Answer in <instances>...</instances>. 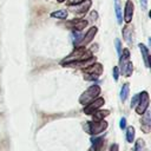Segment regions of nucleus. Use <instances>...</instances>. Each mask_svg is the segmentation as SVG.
Here are the masks:
<instances>
[{
  "instance_id": "f257e3e1",
  "label": "nucleus",
  "mask_w": 151,
  "mask_h": 151,
  "mask_svg": "<svg viewBox=\"0 0 151 151\" xmlns=\"http://www.w3.org/2000/svg\"><path fill=\"white\" fill-rule=\"evenodd\" d=\"M93 54L90 50H86L85 47H76L67 57H65L61 61L60 65L61 66H67V67H76L78 64L92 58Z\"/></svg>"
},
{
  "instance_id": "f03ea898",
  "label": "nucleus",
  "mask_w": 151,
  "mask_h": 151,
  "mask_svg": "<svg viewBox=\"0 0 151 151\" xmlns=\"http://www.w3.org/2000/svg\"><path fill=\"white\" fill-rule=\"evenodd\" d=\"M119 73H122L124 77L129 78L133 73V64L130 61V51L129 48H124L119 55Z\"/></svg>"
},
{
  "instance_id": "7ed1b4c3",
  "label": "nucleus",
  "mask_w": 151,
  "mask_h": 151,
  "mask_svg": "<svg viewBox=\"0 0 151 151\" xmlns=\"http://www.w3.org/2000/svg\"><path fill=\"white\" fill-rule=\"evenodd\" d=\"M100 92H101V88H100L99 85H97V84L91 85L88 88H86V90L80 94V97H79V104H81L83 106L90 104L91 101H93L96 98L99 97Z\"/></svg>"
},
{
  "instance_id": "20e7f679",
  "label": "nucleus",
  "mask_w": 151,
  "mask_h": 151,
  "mask_svg": "<svg viewBox=\"0 0 151 151\" xmlns=\"http://www.w3.org/2000/svg\"><path fill=\"white\" fill-rule=\"evenodd\" d=\"M83 71H84V79L88 81H93L97 80L103 74L104 67L100 63H93L90 66L83 68Z\"/></svg>"
},
{
  "instance_id": "39448f33",
  "label": "nucleus",
  "mask_w": 151,
  "mask_h": 151,
  "mask_svg": "<svg viewBox=\"0 0 151 151\" xmlns=\"http://www.w3.org/2000/svg\"><path fill=\"white\" fill-rule=\"evenodd\" d=\"M109 126V123L106 120H99V122H86L85 124V130L87 133L92 134V136H96V134H99L101 132H104Z\"/></svg>"
},
{
  "instance_id": "423d86ee",
  "label": "nucleus",
  "mask_w": 151,
  "mask_h": 151,
  "mask_svg": "<svg viewBox=\"0 0 151 151\" xmlns=\"http://www.w3.org/2000/svg\"><path fill=\"white\" fill-rule=\"evenodd\" d=\"M149 104H150V97H149V93L147 91H142L139 93V99H138V103L134 107L136 110V113L142 116L147 109H149Z\"/></svg>"
},
{
  "instance_id": "0eeeda50",
  "label": "nucleus",
  "mask_w": 151,
  "mask_h": 151,
  "mask_svg": "<svg viewBox=\"0 0 151 151\" xmlns=\"http://www.w3.org/2000/svg\"><path fill=\"white\" fill-rule=\"evenodd\" d=\"M104 104H105V99H104L103 97H98V98H96L93 101H91L90 104L85 105L84 109H83V112H84L85 114L91 116L93 112H96L97 110H99Z\"/></svg>"
},
{
  "instance_id": "6e6552de",
  "label": "nucleus",
  "mask_w": 151,
  "mask_h": 151,
  "mask_svg": "<svg viewBox=\"0 0 151 151\" xmlns=\"http://www.w3.org/2000/svg\"><path fill=\"white\" fill-rule=\"evenodd\" d=\"M97 32H98V28H97L96 26L90 27V29L85 33V35H83V38H81V40L79 41V44H78L77 47H86V46L93 40V38L96 37Z\"/></svg>"
},
{
  "instance_id": "1a4fd4ad",
  "label": "nucleus",
  "mask_w": 151,
  "mask_h": 151,
  "mask_svg": "<svg viewBox=\"0 0 151 151\" xmlns=\"http://www.w3.org/2000/svg\"><path fill=\"white\" fill-rule=\"evenodd\" d=\"M87 24H88L87 20L78 18V19H73V20H71V21H67V22H66V26H67L68 28H71L72 31H78V32H80V31H83V29L87 26Z\"/></svg>"
},
{
  "instance_id": "9d476101",
  "label": "nucleus",
  "mask_w": 151,
  "mask_h": 151,
  "mask_svg": "<svg viewBox=\"0 0 151 151\" xmlns=\"http://www.w3.org/2000/svg\"><path fill=\"white\" fill-rule=\"evenodd\" d=\"M91 4H92L91 0H84L83 2H80V4L76 5V6H70V7H71V9H72L74 13H77L78 15H84V14L88 11V8L91 7Z\"/></svg>"
},
{
  "instance_id": "9b49d317",
  "label": "nucleus",
  "mask_w": 151,
  "mask_h": 151,
  "mask_svg": "<svg viewBox=\"0 0 151 151\" xmlns=\"http://www.w3.org/2000/svg\"><path fill=\"white\" fill-rule=\"evenodd\" d=\"M150 127H151V112L149 111V109L142 114V119H140V129L145 132L149 133L150 132Z\"/></svg>"
},
{
  "instance_id": "f8f14e48",
  "label": "nucleus",
  "mask_w": 151,
  "mask_h": 151,
  "mask_svg": "<svg viewBox=\"0 0 151 151\" xmlns=\"http://www.w3.org/2000/svg\"><path fill=\"white\" fill-rule=\"evenodd\" d=\"M133 12H134V5L131 0H127L124 7V21L126 24H130L133 18Z\"/></svg>"
},
{
  "instance_id": "ddd939ff",
  "label": "nucleus",
  "mask_w": 151,
  "mask_h": 151,
  "mask_svg": "<svg viewBox=\"0 0 151 151\" xmlns=\"http://www.w3.org/2000/svg\"><path fill=\"white\" fill-rule=\"evenodd\" d=\"M122 33H123V38L127 42V45H132V42H133V29L130 26V24H126L124 26Z\"/></svg>"
},
{
  "instance_id": "4468645a",
  "label": "nucleus",
  "mask_w": 151,
  "mask_h": 151,
  "mask_svg": "<svg viewBox=\"0 0 151 151\" xmlns=\"http://www.w3.org/2000/svg\"><path fill=\"white\" fill-rule=\"evenodd\" d=\"M138 47H139V50H140V53H142L144 64H145V66L149 68V67H150V53H149V48H147L144 44H139Z\"/></svg>"
},
{
  "instance_id": "2eb2a0df",
  "label": "nucleus",
  "mask_w": 151,
  "mask_h": 151,
  "mask_svg": "<svg viewBox=\"0 0 151 151\" xmlns=\"http://www.w3.org/2000/svg\"><path fill=\"white\" fill-rule=\"evenodd\" d=\"M92 119L94 122H99V120H104L107 116H110V111L109 110H97L96 112H93L92 114Z\"/></svg>"
},
{
  "instance_id": "dca6fc26",
  "label": "nucleus",
  "mask_w": 151,
  "mask_h": 151,
  "mask_svg": "<svg viewBox=\"0 0 151 151\" xmlns=\"http://www.w3.org/2000/svg\"><path fill=\"white\" fill-rule=\"evenodd\" d=\"M129 93H130V84L125 83V84H123V86L120 88V100L123 103L126 101V99L129 97Z\"/></svg>"
},
{
  "instance_id": "f3484780",
  "label": "nucleus",
  "mask_w": 151,
  "mask_h": 151,
  "mask_svg": "<svg viewBox=\"0 0 151 151\" xmlns=\"http://www.w3.org/2000/svg\"><path fill=\"white\" fill-rule=\"evenodd\" d=\"M125 138L127 140V143H133L134 142V134H136V130L133 126H127L125 129Z\"/></svg>"
},
{
  "instance_id": "a211bd4d",
  "label": "nucleus",
  "mask_w": 151,
  "mask_h": 151,
  "mask_svg": "<svg viewBox=\"0 0 151 151\" xmlns=\"http://www.w3.org/2000/svg\"><path fill=\"white\" fill-rule=\"evenodd\" d=\"M51 17H52V18H57V19L64 20V19H67L68 12H67L66 9H58V11L52 12V13H51Z\"/></svg>"
},
{
  "instance_id": "6ab92c4d",
  "label": "nucleus",
  "mask_w": 151,
  "mask_h": 151,
  "mask_svg": "<svg viewBox=\"0 0 151 151\" xmlns=\"http://www.w3.org/2000/svg\"><path fill=\"white\" fill-rule=\"evenodd\" d=\"M146 150V144L145 140L139 138L134 142V151H145Z\"/></svg>"
},
{
  "instance_id": "aec40b11",
  "label": "nucleus",
  "mask_w": 151,
  "mask_h": 151,
  "mask_svg": "<svg viewBox=\"0 0 151 151\" xmlns=\"http://www.w3.org/2000/svg\"><path fill=\"white\" fill-rule=\"evenodd\" d=\"M114 11H116V17H117V21H118V24H122V22H123V14H122V9H120V5H119L118 0H116Z\"/></svg>"
},
{
  "instance_id": "412c9836",
  "label": "nucleus",
  "mask_w": 151,
  "mask_h": 151,
  "mask_svg": "<svg viewBox=\"0 0 151 151\" xmlns=\"http://www.w3.org/2000/svg\"><path fill=\"white\" fill-rule=\"evenodd\" d=\"M119 76H120V73H119V68H118V66H113V68H112V77H113L114 81H118Z\"/></svg>"
},
{
  "instance_id": "4be33fe9",
  "label": "nucleus",
  "mask_w": 151,
  "mask_h": 151,
  "mask_svg": "<svg viewBox=\"0 0 151 151\" xmlns=\"http://www.w3.org/2000/svg\"><path fill=\"white\" fill-rule=\"evenodd\" d=\"M138 99H139V93H138V94H134V96L132 97V99H131V105H130L131 109H134V107H136V105H137V103H138Z\"/></svg>"
},
{
  "instance_id": "5701e85b",
  "label": "nucleus",
  "mask_w": 151,
  "mask_h": 151,
  "mask_svg": "<svg viewBox=\"0 0 151 151\" xmlns=\"http://www.w3.org/2000/svg\"><path fill=\"white\" fill-rule=\"evenodd\" d=\"M114 44H116L117 53H118V55H120V53H122V42H120V40L119 39H116L114 40Z\"/></svg>"
},
{
  "instance_id": "b1692460",
  "label": "nucleus",
  "mask_w": 151,
  "mask_h": 151,
  "mask_svg": "<svg viewBox=\"0 0 151 151\" xmlns=\"http://www.w3.org/2000/svg\"><path fill=\"white\" fill-rule=\"evenodd\" d=\"M119 127H120L122 130L126 129V118H125V117H122V118H120V122H119Z\"/></svg>"
},
{
  "instance_id": "393cba45",
  "label": "nucleus",
  "mask_w": 151,
  "mask_h": 151,
  "mask_svg": "<svg viewBox=\"0 0 151 151\" xmlns=\"http://www.w3.org/2000/svg\"><path fill=\"white\" fill-rule=\"evenodd\" d=\"M84 0H66V4L68 6H74V5H78L80 2H83Z\"/></svg>"
},
{
  "instance_id": "a878e982",
  "label": "nucleus",
  "mask_w": 151,
  "mask_h": 151,
  "mask_svg": "<svg viewBox=\"0 0 151 151\" xmlns=\"http://www.w3.org/2000/svg\"><path fill=\"white\" fill-rule=\"evenodd\" d=\"M109 151H119V145L117 143H113L111 146H110V150Z\"/></svg>"
},
{
  "instance_id": "bb28decb",
  "label": "nucleus",
  "mask_w": 151,
  "mask_h": 151,
  "mask_svg": "<svg viewBox=\"0 0 151 151\" xmlns=\"http://www.w3.org/2000/svg\"><path fill=\"white\" fill-rule=\"evenodd\" d=\"M140 1V6L143 9H146L147 8V0H139Z\"/></svg>"
},
{
  "instance_id": "cd10ccee",
  "label": "nucleus",
  "mask_w": 151,
  "mask_h": 151,
  "mask_svg": "<svg viewBox=\"0 0 151 151\" xmlns=\"http://www.w3.org/2000/svg\"><path fill=\"white\" fill-rule=\"evenodd\" d=\"M97 18H98V14H97V12H96V11L91 12V19H92V20H96Z\"/></svg>"
},
{
  "instance_id": "c85d7f7f",
  "label": "nucleus",
  "mask_w": 151,
  "mask_h": 151,
  "mask_svg": "<svg viewBox=\"0 0 151 151\" xmlns=\"http://www.w3.org/2000/svg\"><path fill=\"white\" fill-rule=\"evenodd\" d=\"M58 2H63V1H65V0H57Z\"/></svg>"
}]
</instances>
